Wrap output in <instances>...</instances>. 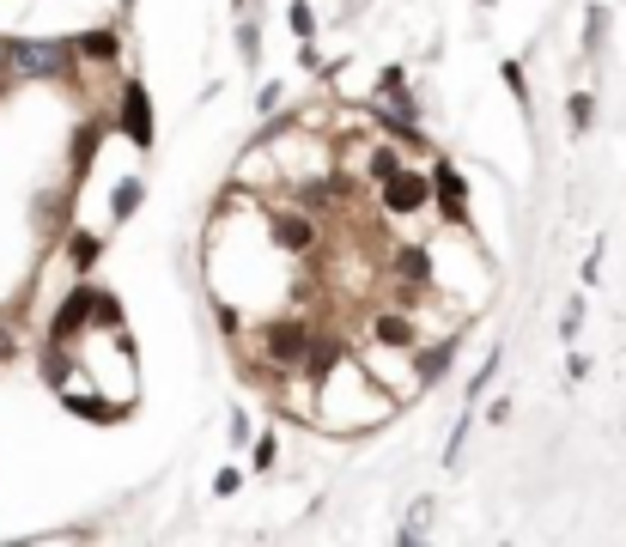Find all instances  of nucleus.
Returning a JSON list of instances; mask_svg holds the SVG:
<instances>
[{
  "mask_svg": "<svg viewBox=\"0 0 626 547\" xmlns=\"http://www.w3.org/2000/svg\"><path fill=\"white\" fill-rule=\"evenodd\" d=\"M310 347H317V335H310L304 317H274V323H262V353H268L274 371H298V365L310 359Z\"/></svg>",
  "mask_w": 626,
  "mask_h": 547,
  "instance_id": "nucleus-1",
  "label": "nucleus"
},
{
  "mask_svg": "<svg viewBox=\"0 0 626 547\" xmlns=\"http://www.w3.org/2000/svg\"><path fill=\"white\" fill-rule=\"evenodd\" d=\"M7 61L25 80H61L67 73V49L61 43H37V37H7Z\"/></svg>",
  "mask_w": 626,
  "mask_h": 547,
  "instance_id": "nucleus-2",
  "label": "nucleus"
},
{
  "mask_svg": "<svg viewBox=\"0 0 626 547\" xmlns=\"http://www.w3.org/2000/svg\"><path fill=\"white\" fill-rule=\"evenodd\" d=\"M426 201H432V177H420V171H408V165L383 183V207H389V213H420Z\"/></svg>",
  "mask_w": 626,
  "mask_h": 547,
  "instance_id": "nucleus-3",
  "label": "nucleus"
},
{
  "mask_svg": "<svg viewBox=\"0 0 626 547\" xmlns=\"http://www.w3.org/2000/svg\"><path fill=\"white\" fill-rule=\"evenodd\" d=\"M122 128H128V140H134L140 152L152 146V104H146V86H140V80L122 86Z\"/></svg>",
  "mask_w": 626,
  "mask_h": 547,
  "instance_id": "nucleus-4",
  "label": "nucleus"
},
{
  "mask_svg": "<svg viewBox=\"0 0 626 547\" xmlns=\"http://www.w3.org/2000/svg\"><path fill=\"white\" fill-rule=\"evenodd\" d=\"M432 195H438V207H444L450 225H468V183H462V171L438 165V171H432Z\"/></svg>",
  "mask_w": 626,
  "mask_h": 547,
  "instance_id": "nucleus-5",
  "label": "nucleus"
},
{
  "mask_svg": "<svg viewBox=\"0 0 626 547\" xmlns=\"http://www.w3.org/2000/svg\"><path fill=\"white\" fill-rule=\"evenodd\" d=\"M274 238L286 250H310V244H317V225H310L304 213H274Z\"/></svg>",
  "mask_w": 626,
  "mask_h": 547,
  "instance_id": "nucleus-6",
  "label": "nucleus"
},
{
  "mask_svg": "<svg viewBox=\"0 0 626 547\" xmlns=\"http://www.w3.org/2000/svg\"><path fill=\"white\" fill-rule=\"evenodd\" d=\"M371 329H377L383 347H414V335H420L414 317H402V310H377V323H371Z\"/></svg>",
  "mask_w": 626,
  "mask_h": 547,
  "instance_id": "nucleus-7",
  "label": "nucleus"
},
{
  "mask_svg": "<svg viewBox=\"0 0 626 547\" xmlns=\"http://www.w3.org/2000/svg\"><path fill=\"white\" fill-rule=\"evenodd\" d=\"M389 274L408 280V286H420V280L432 274V262H426V250H420V244H402L396 256H389Z\"/></svg>",
  "mask_w": 626,
  "mask_h": 547,
  "instance_id": "nucleus-8",
  "label": "nucleus"
},
{
  "mask_svg": "<svg viewBox=\"0 0 626 547\" xmlns=\"http://www.w3.org/2000/svg\"><path fill=\"white\" fill-rule=\"evenodd\" d=\"M444 371H450V341H444V347H426V353L414 359V383H438Z\"/></svg>",
  "mask_w": 626,
  "mask_h": 547,
  "instance_id": "nucleus-9",
  "label": "nucleus"
},
{
  "mask_svg": "<svg viewBox=\"0 0 626 547\" xmlns=\"http://www.w3.org/2000/svg\"><path fill=\"white\" fill-rule=\"evenodd\" d=\"M432 511H438L432 499H414V511H408V523L396 529V541H402V547H414V541H420V535L432 529Z\"/></svg>",
  "mask_w": 626,
  "mask_h": 547,
  "instance_id": "nucleus-10",
  "label": "nucleus"
},
{
  "mask_svg": "<svg viewBox=\"0 0 626 547\" xmlns=\"http://www.w3.org/2000/svg\"><path fill=\"white\" fill-rule=\"evenodd\" d=\"M73 49H80V55H92V61H110V55H116V31H86Z\"/></svg>",
  "mask_w": 626,
  "mask_h": 547,
  "instance_id": "nucleus-11",
  "label": "nucleus"
},
{
  "mask_svg": "<svg viewBox=\"0 0 626 547\" xmlns=\"http://www.w3.org/2000/svg\"><path fill=\"white\" fill-rule=\"evenodd\" d=\"M396 171H402V152H389V146H377V152H371V171H365V177H371V183H389V177H396Z\"/></svg>",
  "mask_w": 626,
  "mask_h": 547,
  "instance_id": "nucleus-12",
  "label": "nucleus"
},
{
  "mask_svg": "<svg viewBox=\"0 0 626 547\" xmlns=\"http://www.w3.org/2000/svg\"><path fill=\"white\" fill-rule=\"evenodd\" d=\"M140 195H146V189H140V177H128V183L116 189V201H110V213H116V219H134V207H140Z\"/></svg>",
  "mask_w": 626,
  "mask_h": 547,
  "instance_id": "nucleus-13",
  "label": "nucleus"
},
{
  "mask_svg": "<svg viewBox=\"0 0 626 547\" xmlns=\"http://www.w3.org/2000/svg\"><path fill=\"white\" fill-rule=\"evenodd\" d=\"M286 25H292V37H298V43H310V37H317V19H310V7H304V0H292Z\"/></svg>",
  "mask_w": 626,
  "mask_h": 547,
  "instance_id": "nucleus-14",
  "label": "nucleus"
},
{
  "mask_svg": "<svg viewBox=\"0 0 626 547\" xmlns=\"http://www.w3.org/2000/svg\"><path fill=\"white\" fill-rule=\"evenodd\" d=\"M566 110H572V128H590V116H596V98H590V92H572V104H566Z\"/></svg>",
  "mask_w": 626,
  "mask_h": 547,
  "instance_id": "nucleus-15",
  "label": "nucleus"
},
{
  "mask_svg": "<svg viewBox=\"0 0 626 547\" xmlns=\"http://www.w3.org/2000/svg\"><path fill=\"white\" fill-rule=\"evenodd\" d=\"M602 25H608V7H590V19H584V49L602 43Z\"/></svg>",
  "mask_w": 626,
  "mask_h": 547,
  "instance_id": "nucleus-16",
  "label": "nucleus"
},
{
  "mask_svg": "<svg viewBox=\"0 0 626 547\" xmlns=\"http://www.w3.org/2000/svg\"><path fill=\"white\" fill-rule=\"evenodd\" d=\"M238 487H244V475H238V468H219V475H213V493H219V499H231Z\"/></svg>",
  "mask_w": 626,
  "mask_h": 547,
  "instance_id": "nucleus-17",
  "label": "nucleus"
},
{
  "mask_svg": "<svg viewBox=\"0 0 626 547\" xmlns=\"http://www.w3.org/2000/svg\"><path fill=\"white\" fill-rule=\"evenodd\" d=\"M505 86H511L517 104H529V86H523V67H517V61H505Z\"/></svg>",
  "mask_w": 626,
  "mask_h": 547,
  "instance_id": "nucleus-18",
  "label": "nucleus"
},
{
  "mask_svg": "<svg viewBox=\"0 0 626 547\" xmlns=\"http://www.w3.org/2000/svg\"><path fill=\"white\" fill-rule=\"evenodd\" d=\"M73 262L92 268V262H98V238H73Z\"/></svg>",
  "mask_w": 626,
  "mask_h": 547,
  "instance_id": "nucleus-19",
  "label": "nucleus"
},
{
  "mask_svg": "<svg viewBox=\"0 0 626 547\" xmlns=\"http://www.w3.org/2000/svg\"><path fill=\"white\" fill-rule=\"evenodd\" d=\"M238 49H244V55H250V61H256V55H262V37H256V25H244V31H238Z\"/></svg>",
  "mask_w": 626,
  "mask_h": 547,
  "instance_id": "nucleus-20",
  "label": "nucleus"
},
{
  "mask_svg": "<svg viewBox=\"0 0 626 547\" xmlns=\"http://www.w3.org/2000/svg\"><path fill=\"white\" fill-rule=\"evenodd\" d=\"M274 456H280V444L274 438H256V468H274Z\"/></svg>",
  "mask_w": 626,
  "mask_h": 547,
  "instance_id": "nucleus-21",
  "label": "nucleus"
},
{
  "mask_svg": "<svg viewBox=\"0 0 626 547\" xmlns=\"http://www.w3.org/2000/svg\"><path fill=\"white\" fill-rule=\"evenodd\" d=\"M578 323H584V310H578V304H572V310H566V317H560V335H566V341H572V335H578Z\"/></svg>",
  "mask_w": 626,
  "mask_h": 547,
  "instance_id": "nucleus-22",
  "label": "nucleus"
},
{
  "mask_svg": "<svg viewBox=\"0 0 626 547\" xmlns=\"http://www.w3.org/2000/svg\"><path fill=\"white\" fill-rule=\"evenodd\" d=\"M481 7H493V0H481Z\"/></svg>",
  "mask_w": 626,
  "mask_h": 547,
  "instance_id": "nucleus-23",
  "label": "nucleus"
}]
</instances>
